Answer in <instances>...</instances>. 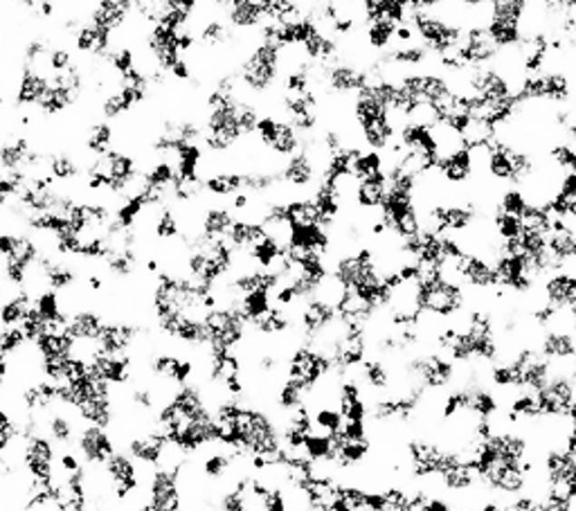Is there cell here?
<instances>
[{"label": "cell", "instance_id": "6da1fadb", "mask_svg": "<svg viewBox=\"0 0 576 511\" xmlns=\"http://www.w3.org/2000/svg\"><path fill=\"white\" fill-rule=\"evenodd\" d=\"M117 439H122L120 448H124L144 471L165 467V464H171L173 459L181 457V453L171 448L167 435L158 428L156 421H151L149 426L138 424L133 430L120 435Z\"/></svg>", "mask_w": 576, "mask_h": 511}, {"label": "cell", "instance_id": "7a4b0ae2", "mask_svg": "<svg viewBox=\"0 0 576 511\" xmlns=\"http://www.w3.org/2000/svg\"><path fill=\"white\" fill-rule=\"evenodd\" d=\"M59 447L45 433H36L23 439L18 447V462H21L23 476L32 485H50L59 480Z\"/></svg>", "mask_w": 576, "mask_h": 511}, {"label": "cell", "instance_id": "3957f363", "mask_svg": "<svg viewBox=\"0 0 576 511\" xmlns=\"http://www.w3.org/2000/svg\"><path fill=\"white\" fill-rule=\"evenodd\" d=\"M203 322L210 334L208 347L239 351L250 336V327H248L246 318L241 316L237 304H219V307L210 309L203 316Z\"/></svg>", "mask_w": 576, "mask_h": 511}, {"label": "cell", "instance_id": "277c9868", "mask_svg": "<svg viewBox=\"0 0 576 511\" xmlns=\"http://www.w3.org/2000/svg\"><path fill=\"white\" fill-rule=\"evenodd\" d=\"M334 374V359L316 345H295L287 356V377L316 390L322 381Z\"/></svg>", "mask_w": 576, "mask_h": 511}, {"label": "cell", "instance_id": "5b68a950", "mask_svg": "<svg viewBox=\"0 0 576 511\" xmlns=\"http://www.w3.org/2000/svg\"><path fill=\"white\" fill-rule=\"evenodd\" d=\"M79 354H83L88 359V368L95 377H100L102 381L109 383L113 390H124L126 386H131L135 378V356L133 354H124V356H113V354H104L97 347H91V349H82Z\"/></svg>", "mask_w": 576, "mask_h": 511}, {"label": "cell", "instance_id": "8992f818", "mask_svg": "<svg viewBox=\"0 0 576 511\" xmlns=\"http://www.w3.org/2000/svg\"><path fill=\"white\" fill-rule=\"evenodd\" d=\"M570 368H556L550 381L536 392L542 419H563L568 408L576 398V386L568 372Z\"/></svg>", "mask_w": 576, "mask_h": 511}, {"label": "cell", "instance_id": "52a82bcc", "mask_svg": "<svg viewBox=\"0 0 576 511\" xmlns=\"http://www.w3.org/2000/svg\"><path fill=\"white\" fill-rule=\"evenodd\" d=\"M117 448H120V442H117L113 430L100 428V426H79L74 453L79 455L83 467L102 468Z\"/></svg>", "mask_w": 576, "mask_h": 511}, {"label": "cell", "instance_id": "ba28073f", "mask_svg": "<svg viewBox=\"0 0 576 511\" xmlns=\"http://www.w3.org/2000/svg\"><path fill=\"white\" fill-rule=\"evenodd\" d=\"M147 327L138 325V322L129 320H109L106 318L104 327H102L100 340H97V349L104 351V354L113 356H124L133 354V349L138 347V342L147 334Z\"/></svg>", "mask_w": 576, "mask_h": 511}, {"label": "cell", "instance_id": "9c48e42d", "mask_svg": "<svg viewBox=\"0 0 576 511\" xmlns=\"http://www.w3.org/2000/svg\"><path fill=\"white\" fill-rule=\"evenodd\" d=\"M50 86V73L34 68L30 64H21L16 70V84L12 93V106L16 111H32L41 104Z\"/></svg>", "mask_w": 576, "mask_h": 511}, {"label": "cell", "instance_id": "30bf717a", "mask_svg": "<svg viewBox=\"0 0 576 511\" xmlns=\"http://www.w3.org/2000/svg\"><path fill=\"white\" fill-rule=\"evenodd\" d=\"M336 408L345 421H369V395L354 374L336 383Z\"/></svg>", "mask_w": 576, "mask_h": 511}, {"label": "cell", "instance_id": "8fae6325", "mask_svg": "<svg viewBox=\"0 0 576 511\" xmlns=\"http://www.w3.org/2000/svg\"><path fill=\"white\" fill-rule=\"evenodd\" d=\"M106 316L93 307H79L68 311V322L63 329L68 336L77 342V349H86V347H95L100 340L102 327H104Z\"/></svg>", "mask_w": 576, "mask_h": 511}, {"label": "cell", "instance_id": "7c38bea8", "mask_svg": "<svg viewBox=\"0 0 576 511\" xmlns=\"http://www.w3.org/2000/svg\"><path fill=\"white\" fill-rule=\"evenodd\" d=\"M536 349L554 368H570L576 360V336L570 329H545L538 336Z\"/></svg>", "mask_w": 576, "mask_h": 511}, {"label": "cell", "instance_id": "4fadbf2b", "mask_svg": "<svg viewBox=\"0 0 576 511\" xmlns=\"http://www.w3.org/2000/svg\"><path fill=\"white\" fill-rule=\"evenodd\" d=\"M439 482V489H442L444 496H455V498H466L468 494L480 486V477L477 473L473 471V467L468 464L466 457H455L446 468L442 471V476L437 477Z\"/></svg>", "mask_w": 576, "mask_h": 511}, {"label": "cell", "instance_id": "5bb4252c", "mask_svg": "<svg viewBox=\"0 0 576 511\" xmlns=\"http://www.w3.org/2000/svg\"><path fill=\"white\" fill-rule=\"evenodd\" d=\"M74 415H77L79 424L83 426H100V428L113 430L117 424V417H120L115 392L113 395H100V397L86 398L82 406H77Z\"/></svg>", "mask_w": 576, "mask_h": 511}, {"label": "cell", "instance_id": "9a60e30c", "mask_svg": "<svg viewBox=\"0 0 576 511\" xmlns=\"http://www.w3.org/2000/svg\"><path fill=\"white\" fill-rule=\"evenodd\" d=\"M434 170H437L442 181L446 182L448 187H466L475 181V165H473L471 149L466 147L451 153V156L439 158Z\"/></svg>", "mask_w": 576, "mask_h": 511}, {"label": "cell", "instance_id": "2e32d148", "mask_svg": "<svg viewBox=\"0 0 576 511\" xmlns=\"http://www.w3.org/2000/svg\"><path fill=\"white\" fill-rule=\"evenodd\" d=\"M237 214L232 212L230 205L221 203V201H208L205 208L200 210L199 219V234L205 239H226L230 232Z\"/></svg>", "mask_w": 576, "mask_h": 511}, {"label": "cell", "instance_id": "e0dca14e", "mask_svg": "<svg viewBox=\"0 0 576 511\" xmlns=\"http://www.w3.org/2000/svg\"><path fill=\"white\" fill-rule=\"evenodd\" d=\"M79 419L74 412L63 410V408H54L45 415L44 419V430L50 439L59 447V451L65 448H74V439L79 433Z\"/></svg>", "mask_w": 576, "mask_h": 511}, {"label": "cell", "instance_id": "ac0fdd59", "mask_svg": "<svg viewBox=\"0 0 576 511\" xmlns=\"http://www.w3.org/2000/svg\"><path fill=\"white\" fill-rule=\"evenodd\" d=\"M538 293L547 304L556 309H570L576 304V278L565 273V270H556L550 273L538 286Z\"/></svg>", "mask_w": 576, "mask_h": 511}, {"label": "cell", "instance_id": "d6986e66", "mask_svg": "<svg viewBox=\"0 0 576 511\" xmlns=\"http://www.w3.org/2000/svg\"><path fill=\"white\" fill-rule=\"evenodd\" d=\"M45 173H50L57 185L73 187L83 178V162L74 153L59 149V152H50L45 158Z\"/></svg>", "mask_w": 576, "mask_h": 511}, {"label": "cell", "instance_id": "ffe728a7", "mask_svg": "<svg viewBox=\"0 0 576 511\" xmlns=\"http://www.w3.org/2000/svg\"><path fill=\"white\" fill-rule=\"evenodd\" d=\"M30 349L34 351V356L39 360L68 359V356L77 354V342L70 339L65 329H48L32 342Z\"/></svg>", "mask_w": 576, "mask_h": 511}, {"label": "cell", "instance_id": "44dd1931", "mask_svg": "<svg viewBox=\"0 0 576 511\" xmlns=\"http://www.w3.org/2000/svg\"><path fill=\"white\" fill-rule=\"evenodd\" d=\"M115 140L117 131L113 122L97 117V120L88 122L86 126V133H83V153L88 158L104 156V153H109L115 147Z\"/></svg>", "mask_w": 576, "mask_h": 511}, {"label": "cell", "instance_id": "7402d4cb", "mask_svg": "<svg viewBox=\"0 0 576 511\" xmlns=\"http://www.w3.org/2000/svg\"><path fill=\"white\" fill-rule=\"evenodd\" d=\"M471 388V408L468 415L475 419H498L504 412V397L495 392L489 383H473Z\"/></svg>", "mask_w": 576, "mask_h": 511}, {"label": "cell", "instance_id": "603a6c76", "mask_svg": "<svg viewBox=\"0 0 576 511\" xmlns=\"http://www.w3.org/2000/svg\"><path fill=\"white\" fill-rule=\"evenodd\" d=\"M387 196V173L358 181L354 192V208L358 212H378Z\"/></svg>", "mask_w": 576, "mask_h": 511}, {"label": "cell", "instance_id": "cb8c5ba5", "mask_svg": "<svg viewBox=\"0 0 576 511\" xmlns=\"http://www.w3.org/2000/svg\"><path fill=\"white\" fill-rule=\"evenodd\" d=\"M203 192L210 201L228 203L234 194L243 192V172L221 170L203 178Z\"/></svg>", "mask_w": 576, "mask_h": 511}, {"label": "cell", "instance_id": "d4e9b609", "mask_svg": "<svg viewBox=\"0 0 576 511\" xmlns=\"http://www.w3.org/2000/svg\"><path fill=\"white\" fill-rule=\"evenodd\" d=\"M311 395H313V390H308L307 386H302V383L284 377L282 381L278 383V388H275V397H273L275 412H278L279 417H284V415H288V412L299 410V408H308Z\"/></svg>", "mask_w": 576, "mask_h": 511}, {"label": "cell", "instance_id": "484cf974", "mask_svg": "<svg viewBox=\"0 0 576 511\" xmlns=\"http://www.w3.org/2000/svg\"><path fill=\"white\" fill-rule=\"evenodd\" d=\"M32 298H34L32 290L9 289L7 286V295L0 302V329L3 327H21L27 311L32 309Z\"/></svg>", "mask_w": 576, "mask_h": 511}, {"label": "cell", "instance_id": "4316f807", "mask_svg": "<svg viewBox=\"0 0 576 511\" xmlns=\"http://www.w3.org/2000/svg\"><path fill=\"white\" fill-rule=\"evenodd\" d=\"M147 212H151L147 199H144L142 192L135 190L131 192V194L122 196V199L113 205V221L122 230H133L138 228V223L142 221Z\"/></svg>", "mask_w": 576, "mask_h": 511}, {"label": "cell", "instance_id": "83f0119b", "mask_svg": "<svg viewBox=\"0 0 576 511\" xmlns=\"http://www.w3.org/2000/svg\"><path fill=\"white\" fill-rule=\"evenodd\" d=\"M32 307H34L36 311H39V316L48 322L50 329H63L65 322H68V311H65L63 307V295L57 293V290H36L34 298H32Z\"/></svg>", "mask_w": 576, "mask_h": 511}, {"label": "cell", "instance_id": "f1b7e54d", "mask_svg": "<svg viewBox=\"0 0 576 511\" xmlns=\"http://www.w3.org/2000/svg\"><path fill=\"white\" fill-rule=\"evenodd\" d=\"M266 237V230L259 221H252V219H234L230 232H228V243L234 248L237 252H250L252 246L261 241Z\"/></svg>", "mask_w": 576, "mask_h": 511}, {"label": "cell", "instance_id": "f546056e", "mask_svg": "<svg viewBox=\"0 0 576 511\" xmlns=\"http://www.w3.org/2000/svg\"><path fill=\"white\" fill-rule=\"evenodd\" d=\"M151 230H153V237L158 241H178L185 232L182 228V219L178 217V210L176 205H162V208L153 210V217H151Z\"/></svg>", "mask_w": 576, "mask_h": 511}, {"label": "cell", "instance_id": "4dcf8cb0", "mask_svg": "<svg viewBox=\"0 0 576 511\" xmlns=\"http://www.w3.org/2000/svg\"><path fill=\"white\" fill-rule=\"evenodd\" d=\"M468 408H471V388L457 383L451 390L444 392L442 401H439V419L451 424V421H457L460 417L468 415Z\"/></svg>", "mask_w": 576, "mask_h": 511}, {"label": "cell", "instance_id": "1f68e13d", "mask_svg": "<svg viewBox=\"0 0 576 511\" xmlns=\"http://www.w3.org/2000/svg\"><path fill=\"white\" fill-rule=\"evenodd\" d=\"M246 255L248 260L252 261V266H257V269L273 270L275 266L284 260V255H287V246H284L282 241H278V239L266 234V237L261 239L257 246H252L250 252H246Z\"/></svg>", "mask_w": 576, "mask_h": 511}, {"label": "cell", "instance_id": "d6a6232c", "mask_svg": "<svg viewBox=\"0 0 576 511\" xmlns=\"http://www.w3.org/2000/svg\"><path fill=\"white\" fill-rule=\"evenodd\" d=\"M140 264V255H138V248H115L106 261L104 266L106 273L115 280H131L138 270Z\"/></svg>", "mask_w": 576, "mask_h": 511}, {"label": "cell", "instance_id": "836d02e7", "mask_svg": "<svg viewBox=\"0 0 576 511\" xmlns=\"http://www.w3.org/2000/svg\"><path fill=\"white\" fill-rule=\"evenodd\" d=\"M308 410H311L313 430H317V433L334 437L343 428L345 419L338 412V408H336V403H308Z\"/></svg>", "mask_w": 576, "mask_h": 511}, {"label": "cell", "instance_id": "e575fe53", "mask_svg": "<svg viewBox=\"0 0 576 511\" xmlns=\"http://www.w3.org/2000/svg\"><path fill=\"white\" fill-rule=\"evenodd\" d=\"M237 307H239V311H241V316L246 318L248 327H250L252 322L259 320L261 316H266V313L273 309V293H270V290H264V289L250 290V293H246L239 298Z\"/></svg>", "mask_w": 576, "mask_h": 511}, {"label": "cell", "instance_id": "d590c367", "mask_svg": "<svg viewBox=\"0 0 576 511\" xmlns=\"http://www.w3.org/2000/svg\"><path fill=\"white\" fill-rule=\"evenodd\" d=\"M529 205L532 203H529L527 194H524V192L516 185L503 187L498 199H495V210H500V212L504 214H512V217H518V219H522V214L527 212Z\"/></svg>", "mask_w": 576, "mask_h": 511}, {"label": "cell", "instance_id": "8d00e7d4", "mask_svg": "<svg viewBox=\"0 0 576 511\" xmlns=\"http://www.w3.org/2000/svg\"><path fill=\"white\" fill-rule=\"evenodd\" d=\"M356 181H365V178L378 176V173H386V158L381 152H372V149H363L358 153V158L354 161L351 167Z\"/></svg>", "mask_w": 576, "mask_h": 511}, {"label": "cell", "instance_id": "74e56055", "mask_svg": "<svg viewBox=\"0 0 576 511\" xmlns=\"http://www.w3.org/2000/svg\"><path fill=\"white\" fill-rule=\"evenodd\" d=\"M491 230H493V234L498 237V241H507V239H516L522 234V219L518 217H512V214H504L500 212V210H493L491 212Z\"/></svg>", "mask_w": 576, "mask_h": 511}, {"label": "cell", "instance_id": "f35d334b", "mask_svg": "<svg viewBox=\"0 0 576 511\" xmlns=\"http://www.w3.org/2000/svg\"><path fill=\"white\" fill-rule=\"evenodd\" d=\"M74 64H77V54H74V50L70 48V45H50L48 59H45V70H48L50 74L68 73Z\"/></svg>", "mask_w": 576, "mask_h": 511}, {"label": "cell", "instance_id": "ab89813d", "mask_svg": "<svg viewBox=\"0 0 576 511\" xmlns=\"http://www.w3.org/2000/svg\"><path fill=\"white\" fill-rule=\"evenodd\" d=\"M25 349H30V342H27L21 327H3L0 329V354H5L7 359H16Z\"/></svg>", "mask_w": 576, "mask_h": 511}, {"label": "cell", "instance_id": "60d3db41", "mask_svg": "<svg viewBox=\"0 0 576 511\" xmlns=\"http://www.w3.org/2000/svg\"><path fill=\"white\" fill-rule=\"evenodd\" d=\"M257 511H290L287 486H279V485L270 486L268 494L257 503Z\"/></svg>", "mask_w": 576, "mask_h": 511}, {"label": "cell", "instance_id": "b9f144b4", "mask_svg": "<svg viewBox=\"0 0 576 511\" xmlns=\"http://www.w3.org/2000/svg\"><path fill=\"white\" fill-rule=\"evenodd\" d=\"M21 329H23V334H25L27 342H30V345H32V342L39 339L41 334H45V331L50 329V325L44 320V318L39 316V311H36V309L32 307L30 311H27L25 320L21 322Z\"/></svg>", "mask_w": 576, "mask_h": 511}, {"label": "cell", "instance_id": "7bdbcfd3", "mask_svg": "<svg viewBox=\"0 0 576 511\" xmlns=\"http://www.w3.org/2000/svg\"><path fill=\"white\" fill-rule=\"evenodd\" d=\"M57 467H59V476H65V473H73L77 468H82V459L79 455L74 453V448H65V451H59V459H57Z\"/></svg>", "mask_w": 576, "mask_h": 511}, {"label": "cell", "instance_id": "ee69618b", "mask_svg": "<svg viewBox=\"0 0 576 511\" xmlns=\"http://www.w3.org/2000/svg\"><path fill=\"white\" fill-rule=\"evenodd\" d=\"M421 511H455V503L444 494H430Z\"/></svg>", "mask_w": 576, "mask_h": 511}, {"label": "cell", "instance_id": "f6af8a7d", "mask_svg": "<svg viewBox=\"0 0 576 511\" xmlns=\"http://www.w3.org/2000/svg\"><path fill=\"white\" fill-rule=\"evenodd\" d=\"M18 430V415H14L5 403H0V435L16 433Z\"/></svg>", "mask_w": 576, "mask_h": 511}, {"label": "cell", "instance_id": "bcb514c9", "mask_svg": "<svg viewBox=\"0 0 576 511\" xmlns=\"http://www.w3.org/2000/svg\"><path fill=\"white\" fill-rule=\"evenodd\" d=\"M9 381H12V359H7L5 354H0V395L7 390Z\"/></svg>", "mask_w": 576, "mask_h": 511}, {"label": "cell", "instance_id": "7dc6e473", "mask_svg": "<svg viewBox=\"0 0 576 511\" xmlns=\"http://www.w3.org/2000/svg\"><path fill=\"white\" fill-rule=\"evenodd\" d=\"M559 448H563L565 453L576 457V428H570V426L565 428L563 439H561V447Z\"/></svg>", "mask_w": 576, "mask_h": 511}, {"label": "cell", "instance_id": "c3c4849f", "mask_svg": "<svg viewBox=\"0 0 576 511\" xmlns=\"http://www.w3.org/2000/svg\"><path fill=\"white\" fill-rule=\"evenodd\" d=\"M563 421H568L570 428H576V398L572 401V406L568 408V412H565Z\"/></svg>", "mask_w": 576, "mask_h": 511}, {"label": "cell", "instance_id": "681fc988", "mask_svg": "<svg viewBox=\"0 0 576 511\" xmlns=\"http://www.w3.org/2000/svg\"><path fill=\"white\" fill-rule=\"evenodd\" d=\"M7 106H9V97H7V93L0 88V120L5 117V109H7Z\"/></svg>", "mask_w": 576, "mask_h": 511}, {"label": "cell", "instance_id": "f907efd6", "mask_svg": "<svg viewBox=\"0 0 576 511\" xmlns=\"http://www.w3.org/2000/svg\"><path fill=\"white\" fill-rule=\"evenodd\" d=\"M7 295V284H5L3 275H0V302H3V298Z\"/></svg>", "mask_w": 576, "mask_h": 511}, {"label": "cell", "instance_id": "816d5d0a", "mask_svg": "<svg viewBox=\"0 0 576 511\" xmlns=\"http://www.w3.org/2000/svg\"><path fill=\"white\" fill-rule=\"evenodd\" d=\"M0 41H3V34H0Z\"/></svg>", "mask_w": 576, "mask_h": 511}, {"label": "cell", "instance_id": "f5cc1de1", "mask_svg": "<svg viewBox=\"0 0 576 511\" xmlns=\"http://www.w3.org/2000/svg\"><path fill=\"white\" fill-rule=\"evenodd\" d=\"M302 511H308V509H302Z\"/></svg>", "mask_w": 576, "mask_h": 511}]
</instances>
